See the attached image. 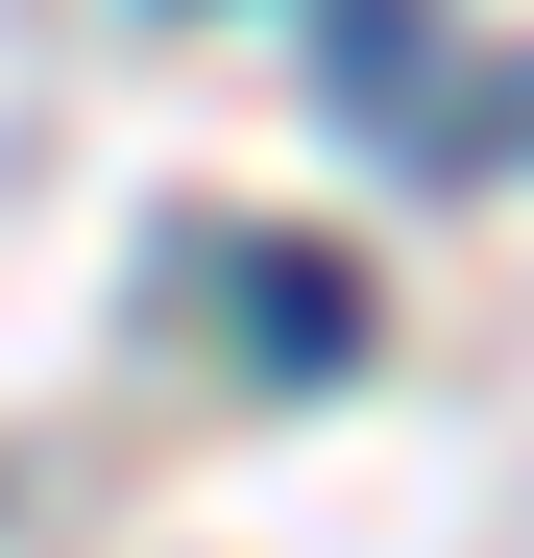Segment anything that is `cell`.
I'll return each instance as SVG.
<instances>
[{"instance_id": "1", "label": "cell", "mask_w": 534, "mask_h": 558, "mask_svg": "<svg viewBox=\"0 0 534 558\" xmlns=\"http://www.w3.org/2000/svg\"><path fill=\"white\" fill-rule=\"evenodd\" d=\"M243 340H267V364H340V340H365V267H316V243L243 267Z\"/></svg>"}]
</instances>
